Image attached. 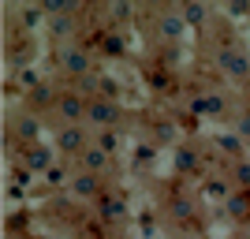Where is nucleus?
I'll return each instance as SVG.
<instances>
[{"label": "nucleus", "mask_w": 250, "mask_h": 239, "mask_svg": "<svg viewBox=\"0 0 250 239\" xmlns=\"http://www.w3.org/2000/svg\"><path fill=\"white\" fill-rule=\"evenodd\" d=\"M56 67H60V75H67V79H86V75L94 71V52L86 49V45H60V52H56Z\"/></svg>", "instance_id": "f257e3e1"}, {"label": "nucleus", "mask_w": 250, "mask_h": 239, "mask_svg": "<svg viewBox=\"0 0 250 239\" xmlns=\"http://www.w3.org/2000/svg\"><path fill=\"white\" fill-rule=\"evenodd\" d=\"M217 67L228 75V79H235V83H247L250 79V52L235 49V45H220L217 49Z\"/></svg>", "instance_id": "f03ea898"}, {"label": "nucleus", "mask_w": 250, "mask_h": 239, "mask_svg": "<svg viewBox=\"0 0 250 239\" xmlns=\"http://www.w3.org/2000/svg\"><path fill=\"white\" fill-rule=\"evenodd\" d=\"M124 120V109L120 101H108V97H90V109H86V124H94L97 131H112Z\"/></svg>", "instance_id": "7ed1b4c3"}, {"label": "nucleus", "mask_w": 250, "mask_h": 239, "mask_svg": "<svg viewBox=\"0 0 250 239\" xmlns=\"http://www.w3.org/2000/svg\"><path fill=\"white\" fill-rule=\"evenodd\" d=\"M90 146H94V142H90V135H86L83 124H63V127H56V150H60L63 157H75V161H79Z\"/></svg>", "instance_id": "20e7f679"}, {"label": "nucleus", "mask_w": 250, "mask_h": 239, "mask_svg": "<svg viewBox=\"0 0 250 239\" xmlns=\"http://www.w3.org/2000/svg\"><path fill=\"white\" fill-rule=\"evenodd\" d=\"M86 109H90V97L79 94V90H60V101L52 112L60 116V127L63 124H86Z\"/></svg>", "instance_id": "39448f33"}, {"label": "nucleus", "mask_w": 250, "mask_h": 239, "mask_svg": "<svg viewBox=\"0 0 250 239\" xmlns=\"http://www.w3.org/2000/svg\"><path fill=\"white\" fill-rule=\"evenodd\" d=\"M52 165H56V146H45V142L22 146V168H30V172H38V176H45Z\"/></svg>", "instance_id": "423d86ee"}, {"label": "nucleus", "mask_w": 250, "mask_h": 239, "mask_svg": "<svg viewBox=\"0 0 250 239\" xmlns=\"http://www.w3.org/2000/svg\"><path fill=\"white\" fill-rule=\"evenodd\" d=\"M153 30H157V38H165V42H176L179 34L187 30V22H183L179 8H161V11L153 15Z\"/></svg>", "instance_id": "0eeeda50"}, {"label": "nucleus", "mask_w": 250, "mask_h": 239, "mask_svg": "<svg viewBox=\"0 0 250 239\" xmlns=\"http://www.w3.org/2000/svg\"><path fill=\"white\" fill-rule=\"evenodd\" d=\"M11 138L22 146H34V142H42V120L34 112H19L15 120H11Z\"/></svg>", "instance_id": "6e6552de"}, {"label": "nucleus", "mask_w": 250, "mask_h": 239, "mask_svg": "<svg viewBox=\"0 0 250 239\" xmlns=\"http://www.w3.org/2000/svg\"><path fill=\"white\" fill-rule=\"evenodd\" d=\"M71 195L83 198V202H97V198L104 195L101 191V176H94V172H75L71 176Z\"/></svg>", "instance_id": "1a4fd4ad"}, {"label": "nucleus", "mask_w": 250, "mask_h": 239, "mask_svg": "<svg viewBox=\"0 0 250 239\" xmlns=\"http://www.w3.org/2000/svg\"><path fill=\"white\" fill-rule=\"evenodd\" d=\"M26 101H30V109H38V112H45V109H56V101H60V90L52 83H34L30 94H26Z\"/></svg>", "instance_id": "9d476101"}, {"label": "nucleus", "mask_w": 250, "mask_h": 239, "mask_svg": "<svg viewBox=\"0 0 250 239\" xmlns=\"http://www.w3.org/2000/svg\"><path fill=\"white\" fill-rule=\"evenodd\" d=\"M112 168V153H104L101 146H90L83 157H79V172H94V176H101V172H108Z\"/></svg>", "instance_id": "9b49d317"}, {"label": "nucleus", "mask_w": 250, "mask_h": 239, "mask_svg": "<svg viewBox=\"0 0 250 239\" xmlns=\"http://www.w3.org/2000/svg\"><path fill=\"white\" fill-rule=\"evenodd\" d=\"M97 213H101L104 220H120L127 213V202H124V195H112V191H104L101 198H97Z\"/></svg>", "instance_id": "f8f14e48"}, {"label": "nucleus", "mask_w": 250, "mask_h": 239, "mask_svg": "<svg viewBox=\"0 0 250 239\" xmlns=\"http://www.w3.org/2000/svg\"><path fill=\"white\" fill-rule=\"evenodd\" d=\"M179 15H183V22H187V26H202V22L209 19V8H206V4L187 0V4H179Z\"/></svg>", "instance_id": "ddd939ff"}, {"label": "nucleus", "mask_w": 250, "mask_h": 239, "mask_svg": "<svg viewBox=\"0 0 250 239\" xmlns=\"http://www.w3.org/2000/svg\"><path fill=\"white\" fill-rule=\"evenodd\" d=\"M198 165H202V157H198L194 146H179L176 150V168L179 172H198Z\"/></svg>", "instance_id": "4468645a"}, {"label": "nucleus", "mask_w": 250, "mask_h": 239, "mask_svg": "<svg viewBox=\"0 0 250 239\" xmlns=\"http://www.w3.org/2000/svg\"><path fill=\"white\" fill-rule=\"evenodd\" d=\"M49 15H45V8L42 4H26V8H19V26L22 30H34L38 22H45Z\"/></svg>", "instance_id": "2eb2a0df"}, {"label": "nucleus", "mask_w": 250, "mask_h": 239, "mask_svg": "<svg viewBox=\"0 0 250 239\" xmlns=\"http://www.w3.org/2000/svg\"><path fill=\"white\" fill-rule=\"evenodd\" d=\"M75 30H79V22H75V15H60V19H49V34L56 38V42H63V38H71Z\"/></svg>", "instance_id": "dca6fc26"}, {"label": "nucleus", "mask_w": 250, "mask_h": 239, "mask_svg": "<svg viewBox=\"0 0 250 239\" xmlns=\"http://www.w3.org/2000/svg\"><path fill=\"white\" fill-rule=\"evenodd\" d=\"M224 209H228V217H235V220H243L250 213V195L247 191H235V195L224 202Z\"/></svg>", "instance_id": "f3484780"}, {"label": "nucleus", "mask_w": 250, "mask_h": 239, "mask_svg": "<svg viewBox=\"0 0 250 239\" xmlns=\"http://www.w3.org/2000/svg\"><path fill=\"white\" fill-rule=\"evenodd\" d=\"M231 187L250 191V161H235V165H231Z\"/></svg>", "instance_id": "a211bd4d"}, {"label": "nucleus", "mask_w": 250, "mask_h": 239, "mask_svg": "<svg viewBox=\"0 0 250 239\" xmlns=\"http://www.w3.org/2000/svg\"><path fill=\"white\" fill-rule=\"evenodd\" d=\"M94 146H101L104 153H116V150H120V131H97V138H94Z\"/></svg>", "instance_id": "6ab92c4d"}, {"label": "nucleus", "mask_w": 250, "mask_h": 239, "mask_svg": "<svg viewBox=\"0 0 250 239\" xmlns=\"http://www.w3.org/2000/svg\"><path fill=\"white\" fill-rule=\"evenodd\" d=\"M45 183H49V187H60V183H71V176H67L63 165H52L49 172H45Z\"/></svg>", "instance_id": "aec40b11"}, {"label": "nucleus", "mask_w": 250, "mask_h": 239, "mask_svg": "<svg viewBox=\"0 0 250 239\" xmlns=\"http://www.w3.org/2000/svg\"><path fill=\"white\" fill-rule=\"evenodd\" d=\"M168 213H172V217H176V220H190V213H194V209H190V202H183V198H176V202L168 206Z\"/></svg>", "instance_id": "412c9836"}, {"label": "nucleus", "mask_w": 250, "mask_h": 239, "mask_svg": "<svg viewBox=\"0 0 250 239\" xmlns=\"http://www.w3.org/2000/svg\"><path fill=\"white\" fill-rule=\"evenodd\" d=\"M108 15H112L116 22H127V19H131V4H112V8H108Z\"/></svg>", "instance_id": "4be33fe9"}, {"label": "nucleus", "mask_w": 250, "mask_h": 239, "mask_svg": "<svg viewBox=\"0 0 250 239\" xmlns=\"http://www.w3.org/2000/svg\"><path fill=\"white\" fill-rule=\"evenodd\" d=\"M220 150H224V153H239V138H235V135L220 138Z\"/></svg>", "instance_id": "5701e85b"}, {"label": "nucleus", "mask_w": 250, "mask_h": 239, "mask_svg": "<svg viewBox=\"0 0 250 239\" xmlns=\"http://www.w3.org/2000/svg\"><path fill=\"white\" fill-rule=\"evenodd\" d=\"M239 138H250V105L243 109V120H239Z\"/></svg>", "instance_id": "b1692460"}, {"label": "nucleus", "mask_w": 250, "mask_h": 239, "mask_svg": "<svg viewBox=\"0 0 250 239\" xmlns=\"http://www.w3.org/2000/svg\"><path fill=\"white\" fill-rule=\"evenodd\" d=\"M243 101L250 105V79H247V83H243Z\"/></svg>", "instance_id": "393cba45"}]
</instances>
